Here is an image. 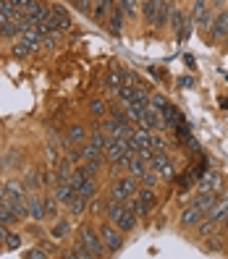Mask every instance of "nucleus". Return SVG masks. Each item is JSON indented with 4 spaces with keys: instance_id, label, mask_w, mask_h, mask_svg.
<instances>
[{
    "instance_id": "f257e3e1",
    "label": "nucleus",
    "mask_w": 228,
    "mask_h": 259,
    "mask_svg": "<svg viewBox=\"0 0 228 259\" xmlns=\"http://www.w3.org/2000/svg\"><path fill=\"white\" fill-rule=\"evenodd\" d=\"M97 231H100L102 246H105V251H108V256H116V254H121V251L126 249L129 236H126L124 231H121V228H118L116 223L100 218V220H97Z\"/></svg>"
},
{
    "instance_id": "f03ea898",
    "label": "nucleus",
    "mask_w": 228,
    "mask_h": 259,
    "mask_svg": "<svg viewBox=\"0 0 228 259\" xmlns=\"http://www.w3.org/2000/svg\"><path fill=\"white\" fill-rule=\"evenodd\" d=\"M76 238H79L84 246L92 251V259H102L108 256V251H105L102 246V238H100V231H97V220H82L79 225H76Z\"/></svg>"
},
{
    "instance_id": "7ed1b4c3",
    "label": "nucleus",
    "mask_w": 228,
    "mask_h": 259,
    "mask_svg": "<svg viewBox=\"0 0 228 259\" xmlns=\"http://www.w3.org/2000/svg\"><path fill=\"white\" fill-rule=\"evenodd\" d=\"M139 191V181H136L131 173H116V176H110V181H108V194L110 199H118V202H129L131 196Z\"/></svg>"
},
{
    "instance_id": "20e7f679",
    "label": "nucleus",
    "mask_w": 228,
    "mask_h": 259,
    "mask_svg": "<svg viewBox=\"0 0 228 259\" xmlns=\"http://www.w3.org/2000/svg\"><path fill=\"white\" fill-rule=\"evenodd\" d=\"M189 16H192V21H194V26H197V34H200V39H207L210 26H212V19H215V11L210 8V0H192Z\"/></svg>"
},
{
    "instance_id": "39448f33",
    "label": "nucleus",
    "mask_w": 228,
    "mask_h": 259,
    "mask_svg": "<svg viewBox=\"0 0 228 259\" xmlns=\"http://www.w3.org/2000/svg\"><path fill=\"white\" fill-rule=\"evenodd\" d=\"M158 202H160V196H158V189H147V186H139V191H136L131 199L126 202L136 215L139 218H149L152 212H155V207H158Z\"/></svg>"
},
{
    "instance_id": "423d86ee",
    "label": "nucleus",
    "mask_w": 228,
    "mask_h": 259,
    "mask_svg": "<svg viewBox=\"0 0 228 259\" xmlns=\"http://www.w3.org/2000/svg\"><path fill=\"white\" fill-rule=\"evenodd\" d=\"M48 236L55 238V241H60V243H71V241L76 238L73 218L66 212V215H58L55 220H50V225H48Z\"/></svg>"
},
{
    "instance_id": "0eeeda50",
    "label": "nucleus",
    "mask_w": 228,
    "mask_h": 259,
    "mask_svg": "<svg viewBox=\"0 0 228 259\" xmlns=\"http://www.w3.org/2000/svg\"><path fill=\"white\" fill-rule=\"evenodd\" d=\"M149 167L165 181V184L176 181V176H178V165H176V160H173L171 152H155V157L149 160Z\"/></svg>"
},
{
    "instance_id": "6e6552de",
    "label": "nucleus",
    "mask_w": 228,
    "mask_h": 259,
    "mask_svg": "<svg viewBox=\"0 0 228 259\" xmlns=\"http://www.w3.org/2000/svg\"><path fill=\"white\" fill-rule=\"evenodd\" d=\"M89 139V126L82 123V120H68L66 123V131H63V144L60 147H82L84 142Z\"/></svg>"
},
{
    "instance_id": "1a4fd4ad",
    "label": "nucleus",
    "mask_w": 228,
    "mask_h": 259,
    "mask_svg": "<svg viewBox=\"0 0 228 259\" xmlns=\"http://www.w3.org/2000/svg\"><path fill=\"white\" fill-rule=\"evenodd\" d=\"M225 37H228V8H223V11H218L215 13V19H212V26H210V34H207V39H205V45H220V42H225Z\"/></svg>"
},
{
    "instance_id": "9d476101",
    "label": "nucleus",
    "mask_w": 228,
    "mask_h": 259,
    "mask_svg": "<svg viewBox=\"0 0 228 259\" xmlns=\"http://www.w3.org/2000/svg\"><path fill=\"white\" fill-rule=\"evenodd\" d=\"M48 24L53 29H58V32H68L73 26V19H71V13L63 3H50V21Z\"/></svg>"
},
{
    "instance_id": "9b49d317",
    "label": "nucleus",
    "mask_w": 228,
    "mask_h": 259,
    "mask_svg": "<svg viewBox=\"0 0 228 259\" xmlns=\"http://www.w3.org/2000/svg\"><path fill=\"white\" fill-rule=\"evenodd\" d=\"M205 218V212H202V207H197V204H184L181 207V215H178V228L181 231H194L197 228V223H200Z\"/></svg>"
},
{
    "instance_id": "f8f14e48",
    "label": "nucleus",
    "mask_w": 228,
    "mask_h": 259,
    "mask_svg": "<svg viewBox=\"0 0 228 259\" xmlns=\"http://www.w3.org/2000/svg\"><path fill=\"white\" fill-rule=\"evenodd\" d=\"M113 223H116V225L121 228V231L126 233V236H131V233L139 231V223H142V218L136 215V212H134L129 204H124V209H121V215H118Z\"/></svg>"
},
{
    "instance_id": "ddd939ff",
    "label": "nucleus",
    "mask_w": 228,
    "mask_h": 259,
    "mask_svg": "<svg viewBox=\"0 0 228 259\" xmlns=\"http://www.w3.org/2000/svg\"><path fill=\"white\" fill-rule=\"evenodd\" d=\"M197 243H200V249L205 254H223V249L228 254V236H225V231H218V233H212V236L197 241Z\"/></svg>"
},
{
    "instance_id": "4468645a",
    "label": "nucleus",
    "mask_w": 228,
    "mask_h": 259,
    "mask_svg": "<svg viewBox=\"0 0 228 259\" xmlns=\"http://www.w3.org/2000/svg\"><path fill=\"white\" fill-rule=\"evenodd\" d=\"M6 184V204H16V202H24L26 199V184H24V178H8L3 181Z\"/></svg>"
},
{
    "instance_id": "2eb2a0df",
    "label": "nucleus",
    "mask_w": 228,
    "mask_h": 259,
    "mask_svg": "<svg viewBox=\"0 0 228 259\" xmlns=\"http://www.w3.org/2000/svg\"><path fill=\"white\" fill-rule=\"evenodd\" d=\"M26 209H29V220L48 223V215H45V199H42V191H29V194H26Z\"/></svg>"
},
{
    "instance_id": "dca6fc26",
    "label": "nucleus",
    "mask_w": 228,
    "mask_h": 259,
    "mask_svg": "<svg viewBox=\"0 0 228 259\" xmlns=\"http://www.w3.org/2000/svg\"><path fill=\"white\" fill-rule=\"evenodd\" d=\"M197 189L200 191H223V173L215 170V167H210V170L202 173V178L197 181Z\"/></svg>"
},
{
    "instance_id": "f3484780",
    "label": "nucleus",
    "mask_w": 228,
    "mask_h": 259,
    "mask_svg": "<svg viewBox=\"0 0 228 259\" xmlns=\"http://www.w3.org/2000/svg\"><path fill=\"white\" fill-rule=\"evenodd\" d=\"M158 11H160V0H142V6H139V21L152 29L158 21Z\"/></svg>"
},
{
    "instance_id": "a211bd4d",
    "label": "nucleus",
    "mask_w": 228,
    "mask_h": 259,
    "mask_svg": "<svg viewBox=\"0 0 228 259\" xmlns=\"http://www.w3.org/2000/svg\"><path fill=\"white\" fill-rule=\"evenodd\" d=\"M124 26H126V16H124V11L118 8V3L113 6V11L108 13V21H105V29L113 34V37H121L124 34Z\"/></svg>"
},
{
    "instance_id": "6ab92c4d",
    "label": "nucleus",
    "mask_w": 228,
    "mask_h": 259,
    "mask_svg": "<svg viewBox=\"0 0 228 259\" xmlns=\"http://www.w3.org/2000/svg\"><path fill=\"white\" fill-rule=\"evenodd\" d=\"M45 173H48V170H42V165H32V167H29L26 176H24L26 189L29 191H45Z\"/></svg>"
},
{
    "instance_id": "aec40b11",
    "label": "nucleus",
    "mask_w": 228,
    "mask_h": 259,
    "mask_svg": "<svg viewBox=\"0 0 228 259\" xmlns=\"http://www.w3.org/2000/svg\"><path fill=\"white\" fill-rule=\"evenodd\" d=\"M113 6H116V0H95L89 19H92L97 26H105V21H108V13L113 11Z\"/></svg>"
},
{
    "instance_id": "412c9836",
    "label": "nucleus",
    "mask_w": 228,
    "mask_h": 259,
    "mask_svg": "<svg viewBox=\"0 0 228 259\" xmlns=\"http://www.w3.org/2000/svg\"><path fill=\"white\" fill-rule=\"evenodd\" d=\"M176 0H165V3H160V11H158V21L155 26H152V32H163V29H168V21L173 16V11H176Z\"/></svg>"
},
{
    "instance_id": "4be33fe9",
    "label": "nucleus",
    "mask_w": 228,
    "mask_h": 259,
    "mask_svg": "<svg viewBox=\"0 0 228 259\" xmlns=\"http://www.w3.org/2000/svg\"><path fill=\"white\" fill-rule=\"evenodd\" d=\"M144 126L152 128V131H165V118H163V110L155 108V105H147L144 108Z\"/></svg>"
},
{
    "instance_id": "5701e85b",
    "label": "nucleus",
    "mask_w": 228,
    "mask_h": 259,
    "mask_svg": "<svg viewBox=\"0 0 228 259\" xmlns=\"http://www.w3.org/2000/svg\"><path fill=\"white\" fill-rule=\"evenodd\" d=\"M87 207H89V199H87V196L73 194V196H71V202L66 204V212H68L73 220H82V218H87Z\"/></svg>"
},
{
    "instance_id": "b1692460",
    "label": "nucleus",
    "mask_w": 228,
    "mask_h": 259,
    "mask_svg": "<svg viewBox=\"0 0 228 259\" xmlns=\"http://www.w3.org/2000/svg\"><path fill=\"white\" fill-rule=\"evenodd\" d=\"M129 79H126V68H113V71H108L105 73V79H102V87L108 89L110 95H116V89L121 87V84H126Z\"/></svg>"
},
{
    "instance_id": "393cba45",
    "label": "nucleus",
    "mask_w": 228,
    "mask_h": 259,
    "mask_svg": "<svg viewBox=\"0 0 228 259\" xmlns=\"http://www.w3.org/2000/svg\"><path fill=\"white\" fill-rule=\"evenodd\" d=\"M87 113H89V118H105L110 113V102L105 100V97H89L87 100Z\"/></svg>"
},
{
    "instance_id": "a878e982",
    "label": "nucleus",
    "mask_w": 228,
    "mask_h": 259,
    "mask_svg": "<svg viewBox=\"0 0 228 259\" xmlns=\"http://www.w3.org/2000/svg\"><path fill=\"white\" fill-rule=\"evenodd\" d=\"M42 199H45V215H48V223L55 220L60 215V209H63V204L58 202V196L53 194V189H45L42 191Z\"/></svg>"
},
{
    "instance_id": "bb28decb",
    "label": "nucleus",
    "mask_w": 228,
    "mask_h": 259,
    "mask_svg": "<svg viewBox=\"0 0 228 259\" xmlns=\"http://www.w3.org/2000/svg\"><path fill=\"white\" fill-rule=\"evenodd\" d=\"M63 259H92V251H89L79 238H73V243H68V249L60 251Z\"/></svg>"
},
{
    "instance_id": "cd10ccee",
    "label": "nucleus",
    "mask_w": 228,
    "mask_h": 259,
    "mask_svg": "<svg viewBox=\"0 0 228 259\" xmlns=\"http://www.w3.org/2000/svg\"><path fill=\"white\" fill-rule=\"evenodd\" d=\"M19 249H24V231H19V228H8L6 241H3V251H19Z\"/></svg>"
},
{
    "instance_id": "c85d7f7f",
    "label": "nucleus",
    "mask_w": 228,
    "mask_h": 259,
    "mask_svg": "<svg viewBox=\"0 0 228 259\" xmlns=\"http://www.w3.org/2000/svg\"><path fill=\"white\" fill-rule=\"evenodd\" d=\"M53 194L58 196V202L66 207V204L71 202V196L76 194V189H73V184H71V181H58V184L53 186Z\"/></svg>"
},
{
    "instance_id": "c756f323",
    "label": "nucleus",
    "mask_w": 228,
    "mask_h": 259,
    "mask_svg": "<svg viewBox=\"0 0 228 259\" xmlns=\"http://www.w3.org/2000/svg\"><path fill=\"white\" fill-rule=\"evenodd\" d=\"M118 8L124 11V16L126 21H139V6H142V0H116Z\"/></svg>"
},
{
    "instance_id": "7c9ffc66",
    "label": "nucleus",
    "mask_w": 228,
    "mask_h": 259,
    "mask_svg": "<svg viewBox=\"0 0 228 259\" xmlns=\"http://www.w3.org/2000/svg\"><path fill=\"white\" fill-rule=\"evenodd\" d=\"M105 204H108V196H102V199H100V194L92 196V199H89V207H87V218H92V220L105 218Z\"/></svg>"
},
{
    "instance_id": "2f4dec72",
    "label": "nucleus",
    "mask_w": 228,
    "mask_h": 259,
    "mask_svg": "<svg viewBox=\"0 0 228 259\" xmlns=\"http://www.w3.org/2000/svg\"><path fill=\"white\" fill-rule=\"evenodd\" d=\"M116 100H118L121 105H131V102L136 100V84H131V81L121 84V87L116 89Z\"/></svg>"
},
{
    "instance_id": "473e14b6",
    "label": "nucleus",
    "mask_w": 228,
    "mask_h": 259,
    "mask_svg": "<svg viewBox=\"0 0 228 259\" xmlns=\"http://www.w3.org/2000/svg\"><path fill=\"white\" fill-rule=\"evenodd\" d=\"M37 50L32 48V45H26L24 39H13L11 42V58H16V60H24L29 55H34Z\"/></svg>"
},
{
    "instance_id": "72a5a7b5",
    "label": "nucleus",
    "mask_w": 228,
    "mask_h": 259,
    "mask_svg": "<svg viewBox=\"0 0 228 259\" xmlns=\"http://www.w3.org/2000/svg\"><path fill=\"white\" fill-rule=\"evenodd\" d=\"M19 34H21V26L11 19L0 26V42H13V39H19Z\"/></svg>"
},
{
    "instance_id": "f704fd0d",
    "label": "nucleus",
    "mask_w": 228,
    "mask_h": 259,
    "mask_svg": "<svg viewBox=\"0 0 228 259\" xmlns=\"http://www.w3.org/2000/svg\"><path fill=\"white\" fill-rule=\"evenodd\" d=\"M0 223H6L8 228H19V225H24V220L13 212L6 202H3V207H0Z\"/></svg>"
},
{
    "instance_id": "c9c22d12",
    "label": "nucleus",
    "mask_w": 228,
    "mask_h": 259,
    "mask_svg": "<svg viewBox=\"0 0 228 259\" xmlns=\"http://www.w3.org/2000/svg\"><path fill=\"white\" fill-rule=\"evenodd\" d=\"M147 170H149V162H147V160H142V157H134V160H131V165L126 167V173H131L136 181H139Z\"/></svg>"
},
{
    "instance_id": "e433bc0d",
    "label": "nucleus",
    "mask_w": 228,
    "mask_h": 259,
    "mask_svg": "<svg viewBox=\"0 0 228 259\" xmlns=\"http://www.w3.org/2000/svg\"><path fill=\"white\" fill-rule=\"evenodd\" d=\"M186 16H189V8H176V11H173V16H171V21H168V29H171L173 34L181 29V24L186 21Z\"/></svg>"
},
{
    "instance_id": "4c0bfd02",
    "label": "nucleus",
    "mask_w": 228,
    "mask_h": 259,
    "mask_svg": "<svg viewBox=\"0 0 228 259\" xmlns=\"http://www.w3.org/2000/svg\"><path fill=\"white\" fill-rule=\"evenodd\" d=\"M160 184H163V178H160L155 170H152V167L139 178V186H147V189H160Z\"/></svg>"
},
{
    "instance_id": "58836bf2",
    "label": "nucleus",
    "mask_w": 228,
    "mask_h": 259,
    "mask_svg": "<svg viewBox=\"0 0 228 259\" xmlns=\"http://www.w3.org/2000/svg\"><path fill=\"white\" fill-rule=\"evenodd\" d=\"M21 256H24V259H48L50 254L45 251V246H42V243L37 241V243H34L32 249H26V251H21Z\"/></svg>"
},
{
    "instance_id": "ea45409f",
    "label": "nucleus",
    "mask_w": 228,
    "mask_h": 259,
    "mask_svg": "<svg viewBox=\"0 0 228 259\" xmlns=\"http://www.w3.org/2000/svg\"><path fill=\"white\" fill-rule=\"evenodd\" d=\"M165 131H152V142H149V147L155 149V152H168V142H165V136H163Z\"/></svg>"
},
{
    "instance_id": "a19ab883",
    "label": "nucleus",
    "mask_w": 228,
    "mask_h": 259,
    "mask_svg": "<svg viewBox=\"0 0 228 259\" xmlns=\"http://www.w3.org/2000/svg\"><path fill=\"white\" fill-rule=\"evenodd\" d=\"M71 6L79 11V13H84V16H89L92 13V6H95V0H71Z\"/></svg>"
},
{
    "instance_id": "79ce46f5",
    "label": "nucleus",
    "mask_w": 228,
    "mask_h": 259,
    "mask_svg": "<svg viewBox=\"0 0 228 259\" xmlns=\"http://www.w3.org/2000/svg\"><path fill=\"white\" fill-rule=\"evenodd\" d=\"M149 105H155V108H165V105H171V100L165 97L163 92H149Z\"/></svg>"
},
{
    "instance_id": "37998d69",
    "label": "nucleus",
    "mask_w": 228,
    "mask_h": 259,
    "mask_svg": "<svg viewBox=\"0 0 228 259\" xmlns=\"http://www.w3.org/2000/svg\"><path fill=\"white\" fill-rule=\"evenodd\" d=\"M210 8H212V11H215V13H218V11H223V8H228V0H210Z\"/></svg>"
},
{
    "instance_id": "c03bdc74",
    "label": "nucleus",
    "mask_w": 228,
    "mask_h": 259,
    "mask_svg": "<svg viewBox=\"0 0 228 259\" xmlns=\"http://www.w3.org/2000/svg\"><path fill=\"white\" fill-rule=\"evenodd\" d=\"M32 3H34V0H11V6H13V8H24V11L32 6Z\"/></svg>"
},
{
    "instance_id": "a18cd8bd",
    "label": "nucleus",
    "mask_w": 228,
    "mask_h": 259,
    "mask_svg": "<svg viewBox=\"0 0 228 259\" xmlns=\"http://www.w3.org/2000/svg\"><path fill=\"white\" fill-rule=\"evenodd\" d=\"M6 233H8V225L0 223V249H3V241H6Z\"/></svg>"
},
{
    "instance_id": "49530a36",
    "label": "nucleus",
    "mask_w": 228,
    "mask_h": 259,
    "mask_svg": "<svg viewBox=\"0 0 228 259\" xmlns=\"http://www.w3.org/2000/svg\"><path fill=\"white\" fill-rule=\"evenodd\" d=\"M225 53H228V37H225Z\"/></svg>"
}]
</instances>
